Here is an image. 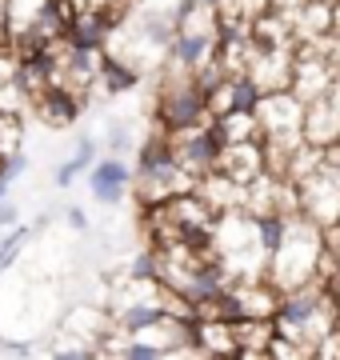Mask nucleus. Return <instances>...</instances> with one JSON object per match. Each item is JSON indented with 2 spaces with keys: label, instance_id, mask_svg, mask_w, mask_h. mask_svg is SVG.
Instances as JSON below:
<instances>
[{
  "label": "nucleus",
  "instance_id": "obj_9",
  "mask_svg": "<svg viewBox=\"0 0 340 360\" xmlns=\"http://www.w3.org/2000/svg\"><path fill=\"white\" fill-rule=\"evenodd\" d=\"M92 160H96V144H92L89 136H84V141L77 144V153H72V156L65 160V165L56 168V184H60V188H68V184L77 180V172H84V168L92 165Z\"/></svg>",
  "mask_w": 340,
  "mask_h": 360
},
{
  "label": "nucleus",
  "instance_id": "obj_13",
  "mask_svg": "<svg viewBox=\"0 0 340 360\" xmlns=\"http://www.w3.org/2000/svg\"><path fill=\"white\" fill-rule=\"evenodd\" d=\"M16 217H20V212H16V205L8 200V196H0V229H13Z\"/></svg>",
  "mask_w": 340,
  "mask_h": 360
},
{
  "label": "nucleus",
  "instance_id": "obj_3",
  "mask_svg": "<svg viewBox=\"0 0 340 360\" xmlns=\"http://www.w3.org/2000/svg\"><path fill=\"white\" fill-rule=\"evenodd\" d=\"M132 184V168L120 160V156H105V160H92L89 165V193L96 205H120L124 193Z\"/></svg>",
  "mask_w": 340,
  "mask_h": 360
},
{
  "label": "nucleus",
  "instance_id": "obj_1",
  "mask_svg": "<svg viewBox=\"0 0 340 360\" xmlns=\"http://www.w3.org/2000/svg\"><path fill=\"white\" fill-rule=\"evenodd\" d=\"M252 116H256V129H261V144H273V148H285V153H292L301 144L304 101L292 96L288 89L264 92Z\"/></svg>",
  "mask_w": 340,
  "mask_h": 360
},
{
  "label": "nucleus",
  "instance_id": "obj_5",
  "mask_svg": "<svg viewBox=\"0 0 340 360\" xmlns=\"http://www.w3.org/2000/svg\"><path fill=\"white\" fill-rule=\"evenodd\" d=\"M301 136H304V144H316V148L340 144V108L328 96H316V101L304 104Z\"/></svg>",
  "mask_w": 340,
  "mask_h": 360
},
{
  "label": "nucleus",
  "instance_id": "obj_11",
  "mask_svg": "<svg viewBox=\"0 0 340 360\" xmlns=\"http://www.w3.org/2000/svg\"><path fill=\"white\" fill-rule=\"evenodd\" d=\"M120 356H129V360H160V356H169V345H152V340H132V345L120 348Z\"/></svg>",
  "mask_w": 340,
  "mask_h": 360
},
{
  "label": "nucleus",
  "instance_id": "obj_10",
  "mask_svg": "<svg viewBox=\"0 0 340 360\" xmlns=\"http://www.w3.org/2000/svg\"><path fill=\"white\" fill-rule=\"evenodd\" d=\"M28 224H13V229H8V236H4V240H0V272L8 269V264H13L16 260V252H20V245H25L28 240Z\"/></svg>",
  "mask_w": 340,
  "mask_h": 360
},
{
  "label": "nucleus",
  "instance_id": "obj_15",
  "mask_svg": "<svg viewBox=\"0 0 340 360\" xmlns=\"http://www.w3.org/2000/svg\"><path fill=\"white\" fill-rule=\"evenodd\" d=\"M228 0H200V8H224Z\"/></svg>",
  "mask_w": 340,
  "mask_h": 360
},
{
  "label": "nucleus",
  "instance_id": "obj_12",
  "mask_svg": "<svg viewBox=\"0 0 340 360\" xmlns=\"http://www.w3.org/2000/svg\"><path fill=\"white\" fill-rule=\"evenodd\" d=\"M108 148H112V153H124V148H129V129H124V124H112V129H108Z\"/></svg>",
  "mask_w": 340,
  "mask_h": 360
},
{
  "label": "nucleus",
  "instance_id": "obj_6",
  "mask_svg": "<svg viewBox=\"0 0 340 360\" xmlns=\"http://www.w3.org/2000/svg\"><path fill=\"white\" fill-rule=\"evenodd\" d=\"M32 108H37V116L44 120V124H53V129H68V124L80 116V92H72L68 84L53 80V84L32 101Z\"/></svg>",
  "mask_w": 340,
  "mask_h": 360
},
{
  "label": "nucleus",
  "instance_id": "obj_14",
  "mask_svg": "<svg viewBox=\"0 0 340 360\" xmlns=\"http://www.w3.org/2000/svg\"><path fill=\"white\" fill-rule=\"evenodd\" d=\"M68 224H72V229H89V217H84V212H80V208H68Z\"/></svg>",
  "mask_w": 340,
  "mask_h": 360
},
{
  "label": "nucleus",
  "instance_id": "obj_7",
  "mask_svg": "<svg viewBox=\"0 0 340 360\" xmlns=\"http://www.w3.org/2000/svg\"><path fill=\"white\" fill-rule=\"evenodd\" d=\"M169 316L172 312L160 300H129V304L117 309V328H124L132 336H144L152 328H160V324H169Z\"/></svg>",
  "mask_w": 340,
  "mask_h": 360
},
{
  "label": "nucleus",
  "instance_id": "obj_4",
  "mask_svg": "<svg viewBox=\"0 0 340 360\" xmlns=\"http://www.w3.org/2000/svg\"><path fill=\"white\" fill-rule=\"evenodd\" d=\"M212 52H216V37L212 32H204V28H176L169 40V56L172 65L181 68V72H197L200 65H209Z\"/></svg>",
  "mask_w": 340,
  "mask_h": 360
},
{
  "label": "nucleus",
  "instance_id": "obj_8",
  "mask_svg": "<svg viewBox=\"0 0 340 360\" xmlns=\"http://www.w3.org/2000/svg\"><path fill=\"white\" fill-rule=\"evenodd\" d=\"M96 80L105 84V92H132L136 84H140V72L132 65H124V60H117V56H100V72H96Z\"/></svg>",
  "mask_w": 340,
  "mask_h": 360
},
{
  "label": "nucleus",
  "instance_id": "obj_2",
  "mask_svg": "<svg viewBox=\"0 0 340 360\" xmlns=\"http://www.w3.org/2000/svg\"><path fill=\"white\" fill-rule=\"evenodd\" d=\"M157 112H160V129L176 136V132H188L209 120V101L197 89V80H176V84H164Z\"/></svg>",
  "mask_w": 340,
  "mask_h": 360
}]
</instances>
